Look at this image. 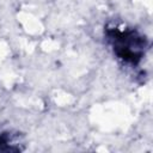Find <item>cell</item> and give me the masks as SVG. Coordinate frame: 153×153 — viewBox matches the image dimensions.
<instances>
[{
	"instance_id": "obj_1",
	"label": "cell",
	"mask_w": 153,
	"mask_h": 153,
	"mask_svg": "<svg viewBox=\"0 0 153 153\" xmlns=\"http://www.w3.org/2000/svg\"><path fill=\"white\" fill-rule=\"evenodd\" d=\"M106 36L115 54L124 62L136 65L140 62L147 47V41L134 29L108 27Z\"/></svg>"
},
{
	"instance_id": "obj_2",
	"label": "cell",
	"mask_w": 153,
	"mask_h": 153,
	"mask_svg": "<svg viewBox=\"0 0 153 153\" xmlns=\"http://www.w3.org/2000/svg\"><path fill=\"white\" fill-rule=\"evenodd\" d=\"M11 151H19V147H16L14 143H12V139L8 133H0V152Z\"/></svg>"
}]
</instances>
